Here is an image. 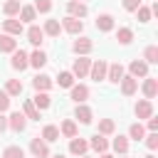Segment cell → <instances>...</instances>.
<instances>
[{
	"label": "cell",
	"instance_id": "8d00e7d4",
	"mask_svg": "<svg viewBox=\"0 0 158 158\" xmlns=\"http://www.w3.org/2000/svg\"><path fill=\"white\" fill-rule=\"evenodd\" d=\"M2 158H25V151L20 146H7L2 151Z\"/></svg>",
	"mask_w": 158,
	"mask_h": 158
},
{
	"label": "cell",
	"instance_id": "8fae6325",
	"mask_svg": "<svg viewBox=\"0 0 158 158\" xmlns=\"http://www.w3.org/2000/svg\"><path fill=\"white\" fill-rule=\"evenodd\" d=\"M121 77H123V64L114 62V64H109V67H106V79H109L111 84H118V81H121Z\"/></svg>",
	"mask_w": 158,
	"mask_h": 158
},
{
	"label": "cell",
	"instance_id": "ab89813d",
	"mask_svg": "<svg viewBox=\"0 0 158 158\" xmlns=\"http://www.w3.org/2000/svg\"><path fill=\"white\" fill-rule=\"evenodd\" d=\"M37 12H49L52 10V0H35V5H32Z\"/></svg>",
	"mask_w": 158,
	"mask_h": 158
},
{
	"label": "cell",
	"instance_id": "7a4b0ae2",
	"mask_svg": "<svg viewBox=\"0 0 158 158\" xmlns=\"http://www.w3.org/2000/svg\"><path fill=\"white\" fill-rule=\"evenodd\" d=\"M10 67L17 69V72L27 69V67H30V54L22 52V49H15V52H12V59H10Z\"/></svg>",
	"mask_w": 158,
	"mask_h": 158
},
{
	"label": "cell",
	"instance_id": "d6986e66",
	"mask_svg": "<svg viewBox=\"0 0 158 158\" xmlns=\"http://www.w3.org/2000/svg\"><path fill=\"white\" fill-rule=\"evenodd\" d=\"M96 30H99V32H111V30H114V17H111L109 12L99 15V17H96Z\"/></svg>",
	"mask_w": 158,
	"mask_h": 158
},
{
	"label": "cell",
	"instance_id": "5b68a950",
	"mask_svg": "<svg viewBox=\"0 0 158 158\" xmlns=\"http://www.w3.org/2000/svg\"><path fill=\"white\" fill-rule=\"evenodd\" d=\"M62 30H67L69 35H79V32L84 30V22H81L79 17H72V15H67V17L62 20Z\"/></svg>",
	"mask_w": 158,
	"mask_h": 158
},
{
	"label": "cell",
	"instance_id": "ee69618b",
	"mask_svg": "<svg viewBox=\"0 0 158 158\" xmlns=\"http://www.w3.org/2000/svg\"><path fill=\"white\" fill-rule=\"evenodd\" d=\"M148 131H158V118H148Z\"/></svg>",
	"mask_w": 158,
	"mask_h": 158
},
{
	"label": "cell",
	"instance_id": "f546056e",
	"mask_svg": "<svg viewBox=\"0 0 158 158\" xmlns=\"http://www.w3.org/2000/svg\"><path fill=\"white\" fill-rule=\"evenodd\" d=\"M42 138H44L47 143L59 141V128H57V126H52V123H49V126H44V128H42Z\"/></svg>",
	"mask_w": 158,
	"mask_h": 158
},
{
	"label": "cell",
	"instance_id": "836d02e7",
	"mask_svg": "<svg viewBox=\"0 0 158 158\" xmlns=\"http://www.w3.org/2000/svg\"><path fill=\"white\" fill-rule=\"evenodd\" d=\"M114 128H116V123H114L111 118H101V121H99V133H101V136H111Z\"/></svg>",
	"mask_w": 158,
	"mask_h": 158
},
{
	"label": "cell",
	"instance_id": "2e32d148",
	"mask_svg": "<svg viewBox=\"0 0 158 158\" xmlns=\"http://www.w3.org/2000/svg\"><path fill=\"white\" fill-rule=\"evenodd\" d=\"M27 40H30L35 47H40V44L44 42V32H42V27H37V25H30V27H27Z\"/></svg>",
	"mask_w": 158,
	"mask_h": 158
},
{
	"label": "cell",
	"instance_id": "816d5d0a",
	"mask_svg": "<svg viewBox=\"0 0 158 158\" xmlns=\"http://www.w3.org/2000/svg\"><path fill=\"white\" fill-rule=\"evenodd\" d=\"M123 158H126V156H123Z\"/></svg>",
	"mask_w": 158,
	"mask_h": 158
},
{
	"label": "cell",
	"instance_id": "ac0fdd59",
	"mask_svg": "<svg viewBox=\"0 0 158 158\" xmlns=\"http://www.w3.org/2000/svg\"><path fill=\"white\" fill-rule=\"evenodd\" d=\"M74 116L79 118V123H91L94 121V114H91V109L89 106H84V104H77V111H74Z\"/></svg>",
	"mask_w": 158,
	"mask_h": 158
},
{
	"label": "cell",
	"instance_id": "bcb514c9",
	"mask_svg": "<svg viewBox=\"0 0 158 158\" xmlns=\"http://www.w3.org/2000/svg\"><path fill=\"white\" fill-rule=\"evenodd\" d=\"M99 158H114V156H111V153H106V151H104V153H99Z\"/></svg>",
	"mask_w": 158,
	"mask_h": 158
},
{
	"label": "cell",
	"instance_id": "cb8c5ba5",
	"mask_svg": "<svg viewBox=\"0 0 158 158\" xmlns=\"http://www.w3.org/2000/svg\"><path fill=\"white\" fill-rule=\"evenodd\" d=\"M22 114H25L30 121H40V109L32 104V99H27V101L22 104Z\"/></svg>",
	"mask_w": 158,
	"mask_h": 158
},
{
	"label": "cell",
	"instance_id": "1f68e13d",
	"mask_svg": "<svg viewBox=\"0 0 158 158\" xmlns=\"http://www.w3.org/2000/svg\"><path fill=\"white\" fill-rule=\"evenodd\" d=\"M116 40H118L121 44H131V40H133V30H131V27H118Z\"/></svg>",
	"mask_w": 158,
	"mask_h": 158
},
{
	"label": "cell",
	"instance_id": "c3c4849f",
	"mask_svg": "<svg viewBox=\"0 0 158 158\" xmlns=\"http://www.w3.org/2000/svg\"><path fill=\"white\" fill-rule=\"evenodd\" d=\"M79 158H89V156H86V153H84V156H79Z\"/></svg>",
	"mask_w": 158,
	"mask_h": 158
},
{
	"label": "cell",
	"instance_id": "4dcf8cb0",
	"mask_svg": "<svg viewBox=\"0 0 158 158\" xmlns=\"http://www.w3.org/2000/svg\"><path fill=\"white\" fill-rule=\"evenodd\" d=\"M111 146H114V151L121 153V156L128 153V138H126V136H116V138L111 141Z\"/></svg>",
	"mask_w": 158,
	"mask_h": 158
},
{
	"label": "cell",
	"instance_id": "60d3db41",
	"mask_svg": "<svg viewBox=\"0 0 158 158\" xmlns=\"http://www.w3.org/2000/svg\"><path fill=\"white\" fill-rule=\"evenodd\" d=\"M136 15H138V22H148L153 12H151V7H143V5H141V7L136 10Z\"/></svg>",
	"mask_w": 158,
	"mask_h": 158
},
{
	"label": "cell",
	"instance_id": "9c48e42d",
	"mask_svg": "<svg viewBox=\"0 0 158 158\" xmlns=\"http://www.w3.org/2000/svg\"><path fill=\"white\" fill-rule=\"evenodd\" d=\"M106 62L104 59H96V62H91V67H89V74H91V79L94 81H101V79H106Z\"/></svg>",
	"mask_w": 158,
	"mask_h": 158
},
{
	"label": "cell",
	"instance_id": "f35d334b",
	"mask_svg": "<svg viewBox=\"0 0 158 158\" xmlns=\"http://www.w3.org/2000/svg\"><path fill=\"white\" fill-rule=\"evenodd\" d=\"M143 138H146V146H148L151 151H156V148H158V131H151V133H148V136H143Z\"/></svg>",
	"mask_w": 158,
	"mask_h": 158
},
{
	"label": "cell",
	"instance_id": "681fc988",
	"mask_svg": "<svg viewBox=\"0 0 158 158\" xmlns=\"http://www.w3.org/2000/svg\"><path fill=\"white\" fill-rule=\"evenodd\" d=\"M146 158H156V156H146Z\"/></svg>",
	"mask_w": 158,
	"mask_h": 158
},
{
	"label": "cell",
	"instance_id": "f907efd6",
	"mask_svg": "<svg viewBox=\"0 0 158 158\" xmlns=\"http://www.w3.org/2000/svg\"><path fill=\"white\" fill-rule=\"evenodd\" d=\"M79 2H86V0H79Z\"/></svg>",
	"mask_w": 158,
	"mask_h": 158
},
{
	"label": "cell",
	"instance_id": "ba28073f",
	"mask_svg": "<svg viewBox=\"0 0 158 158\" xmlns=\"http://www.w3.org/2000/svg\"><path fill=\"white\" fill-rule=\"evenodd\" d=\"M67 12L72 15V17H86V12H89V7H86V2H79V0H69L67 2Z\"/></svg>",
	"mask_w": 158,
	"mask_h": 158
},
{
	"label": "cell",
	"instance_id": "4fadbf2b",
	"mask_svg": "<svg viewBox=\"0 0 158 158\" xmlns=\"http://www.w3.org/2000/svg\"><path fill=\"white\" fill-rule=\"evenodd\" d=\"M133 111H136L138 118H151V116H153V104H151V99H141Z\"/></svg>",
	"mask_w": 158,
	"mask_h": 158
},
{
	"label": "cell",
	"instance_id": "f1b7e54d",
	"mask_svg": "<svg viewBox=\"0 0 158 158\" xmlns=\"http://www.w3.org/2000/svg\"><path fill=\"white\" fill-rule=\"evenodd\" d=\"M17 15H20V22H32V20L37 17V10H35L32 5H22Z\"/></svg>",
	"mask_w": 158,
	"mask_h": 158
},
{
	"label": "cell",
	"instance_id": "7402d4cb",
	"mask_svg": "<svg viewBox=\"0 0 158 158\" xmlns=\"http://www.w3.org/2000/svg\"><path fill=\"white\" fill-rule=\"evenodd\" d=\"M89 148H94L96 153H104V151L109 148V141H106L101 133H96V136H91V138H89Z\"/></svg>",
	"mask_w": 158,
	"mask_h": 158
},
{
	"label": "cell",
	"instance_id": "e0dca14e",
	"mask_svg": "<svg viewBox=\"0 0 158 158\" xmlns=\"http://www.w3.org/2000/svg\"><path fill=\"white\" fill-rule=\"evenodd\" d=\"M128 72H131V77H148V64L146 62H141V59H133L131 64H128Z\"/></svg>",
	"mask_w": 158,
	"mask_h": 158
},
{
	"label": "cell",
	"instance_id": "52a82bcc",
	"mask_svg": "<svg viewBox=\"0 0 158 158\" xmlns=\"http://www.w3.org/2000/svg\"><path fill=\"white\" fill-rule=\"evenodd\" d=\"M69 89H72L69 99H72L74 104H84V101L89 99V86H84V84H72Z\"/></svg>",
	"mask_w": 158,
	"mask_h": 158
},
{
	"label": "cell",
	"instance_id": "83f0119b",
	"mask_svg": "<svg viewBox=\"0 0 158 158\" xmlns=\"http://www.w3.org/2000/svg\"><path fill=\"white\" fill-rule=\"evenodd\" d=\"M59 133L67 136V138H74V136H77V123H74L72 118H64L62 126H59Z\"/></svg>",
	"mask_w": 158,
	"mask_h": 158
},
{
	"label": "cell",
	"instance_id": "7dc6e473",
	"mask_svg": "<svg viewBox=\"0 0 158 158\" xmlns=\"http://www.w3.org/2000/svg\"><path fill=\"white\" fill-rule=\"evenodd\" d=\"M52 158H64V156H62V153H57V156H52Z\"/></svg>",
	"mask_w": 158,
	"mask_h": 158
},
{
	"label": "cell",
	"instance_id": "f6af8a7d",
	"mask_svg": "<svg viewBox=\"0 0 158 158\" xmlns=\"http://www.w3.org/2000/svg\"><path fill=\"white\" fill-rule=\"evenodd\" d=\"M5 128H7V118H5V116H2V114H0V133H2V131H5Z\"/></svg>",
	"mask_w": 158,
	"mask_h": 158
},
{
	"label": "cell",
	"instance_id": "7c38bea8",
	"mask_svg": "<svg viewBox=\"0 0 158 158\" xmlns=\"http://www.w3.org/2000/svg\"><path fill=\"white\" fill-rule=\"evenodd\" d=\"M143 94H146V99H156V94H158V79L156 77H143Z\"/></svg>",
	"mask_w": 158,
	"mask_h": 158
},
{
	"label": "cell",
	"instance_id": "3957f363",
	"mask_svg": "<svg viewBox=\"0 0 158 158\" xmlns=\"http://www.w3.org/2000/svg\"><path fill=\"white\" fill-rule=\"evenodd\" d=\"M7 126H10L15 133H22V131L27 128V116H25V114H20V111H12V114H10V118H7Z\"/></svg>",
	"mask_w": 158,
	"mask_h": 158
},
{
	"label": "cell",
	"instance_id": "d4e9b609",
	"mask_svg": "<svg viewBox=\"0 0 158 158\" xmlns=\"http://www.w3.org/2000/svg\"><path fill=\"white\" fill-rule=\"evenodd\" d=\"M42 32H44V35H49V37H59V32H62L59 20H47V22H44V27H42Z\"/></svg>",
	"mask_w": 158,
	"mask_h": 158
},
{
	"label": "cell",
	"instance_id": "4316f807",
	"mask_svg": "<svg viewBox=\"0 0 158 158\" xmlns=\"http://www.w3.org/2000/svg\"><path fill=\"white\" fill-rule=\"evenodd\" d=\"M5 91H7V96H20L22 94V81L20 79H7L5 81Z\"/></svg>",
	"mask_w": 158,
	"mask_h": 158
},
{
	"label": "cell",
	"instance_id": "5bb4252c",
	"mask_svg": "<svg viewBox=\"0 0 158 158\" xmlns=\"http://www.w3.org/2000/svg\"><path fill=\"white\" fill-rule=\"evenodd\" d=\"M89 151V141H84V138H72L69 141V153H74V156H84Z\"/></svg>",
	"mask_w": 158,
	"mask_h": 158
},
{
	"label": "cell",
	"instance_id": "e575fe53",
	"mask_svg": "<svg viewBox=\"0 0 158 158\" xmlns=\"http://www.w3.org/2000/svg\"><path fill=\"white\" fill-rule=\"evenodd\" d=\"M20 7H22V5H20V0H7V2L2 5V12H5L7 17H12V15H17V12H20Z\"/></svg>",
	"mask_w": 158,
	"mask_h": 158
},
{
	"label": "cell",
	"instance_id": "b9f144b4",
	"mask_svg": "<svg viewBox=\"0 0 158 158\" xmlns=\"http://www.w3.org/2000/svg\"><path fill=\"white\" fill-rule=\"evenodd\" d=\"M121 2H123V10H128V12H136L141 7V0H121Z\"/></svg>",
	"mask_w": 158,
	"mask_h": 158
},
{
	"label": "cell",
	"instance_id": "7bdbcfd3",
	"mask_svg": "<svg viewBox=\"0 0 158 158\" xmlns=\"http://www.w3.org/2000/svg\"><path fill=\"white\" fill-rule=\"evenodd\" d=\"M7 109H10V96H7V91H0V114Z\"/></svg>",
	"mask_w": 158,
	"mask_h": 158
},
{
	"label": "cell",
	"instance_id": "277c9868",
	"mask_svg": "<svg viewBox=\"0 0 158 158\" xmlns=\"http://www.w3.org/2000/svg\"><path fill=\"white\" fill-rule=\"evenodd\" d=\"M30 151L35 153V158H47V156H49V143L37 136V138L30 141Z\"/></svg>",
	"mask_w": 158,
	"mask_h": 158
},
{
	"label": "cell",
	"instance_id": "74e56055",
	"mask_svg": "<svg viewBox=\"0 0 158 158\" xmlns=\"http://www.w3.org/2000/svg\"><path fill=\"white\" fill-rule=\"evenodd\" d=\"M128 136H131L133 141H143V136H146V128H143L141 123H133V126L128 128Z\"/></svg>",
	"mask_w": 158,
	"mask_h": 158
},
{
	"label": "cell",
	"instance_id": "6da1fadb",
	"mask_svg": "<svg viewBox=\"0 0 158 158\" xmlns=\"http://www.w3.org/2000/svg\"><path fill=\"white\" fill-rule=\"evenodd\" d=\"M89 67H91V59L84 54V57H79V59H74V64H72V74H74V79H84L86 74H89Z\"/></svg>",
	"mask_w": 158,
	"mask_h": 158
},
{
	"label": "cell",
	"instance_id": "d6a6232c",
	"mask_svg": "<svg viewBox=\"0 0 158 158\" xmlns=\"http://www.w3.org/2000/svg\"><path fill=\"white\" fill-rule=\"evenodd\" d=\"M57 84H59L62 89H69V86L74 84V74H72V72H59V77H57Z\"/></svg>",
	"mask_w": 158,
	"mask_h": 158
},
{
	"label": "cell",
	"instance_id": "d590c367",
	"mask_svg": "<svg viewBox=\"0 0 158 158\" xmlns=\"http://www.w3.org/2000/svg\"><path fill=\"white\" fill-rule=\"evenodd\" d=\"M143 59H146V64H158V47H146V52H143Z\"/></svg>",
	"mask_w": 158,
	"mask_h": 158
},
{
	"label": "cell",
	"instance_id": "9a60e30c",
	"mask_svg": "<svg viewBox=\"0 0 158 158\" xmlns=\"http://www.w3.org/2000/svg\"><path fill=\"white\" fill-rule=\"evenodd\" d=\"M2 30H5L7 35H12V37H15V35H22V30H25V27H22V22H20V20L7 17V20L2 22Z\"/></svg>",
	"mask_w": 158,
	"mask_h": 158
},
{
	"label": "cell",
	"instance_id": "603a6c76",
	"mask_svg": "<svg viewBox=\"0 0 158 158\" xmlns=\"http://www.w3.org/2000/svg\"><path fill=\"white\" fill-rule=\"evenodd\" d=\"M32 86H35L37 91H47V89L52 86V77H47V74H37V77L32 79Z\"/></svg>",
	"mask_w": 158,
	"mask_h": 158
},
{
	"label": "cell",
	"instance_id": "44dd1931",
	"mask_svg": "<svg viewBox=\"0 0 158 158\" xmlns=\"http://www.w3.org/2000/svg\"><path fill=\"white\" fill-rule=\"evenodd\" d=\"M32 104H35L40 111H44V109H49L52 99H49V94H47V91H37V94L32 96Z\"/></svg>",
	"mask_w": 158,
	"mask_h": 158
},
{
	"label": "cell",
	"instance_id": "8992f818",
	"mask_svg": "<svg viewBox=\"0 0 158 158\" xmlns=\"http://www.w3.org/2000/svg\"><path fill=\"white\" fill-rule=\"evenodd\" d=\"M91 49H94V42H91L89 37H79V40H74V44H72V52H74V54H79V57L89 54Z\"/></svg>",
	"mask_w": 158,
	"mask_h": 158
},
{
	"label": "cell",
	"instance_id": "ffe728a7",
	"mask_svg": "<svg viewBox=\"0 0 158 158\" xmlns=\"http://www.w3.org/2000/svg\"><path fill=\"white\" fill-rule=\"evenodd\" d=\"M15 49H17V40H15L12 35H7V32L0 35V52H10V54H12Z\"/></svg>",
	"mask_w": 158,
	"mask_h": 158
},
{
	"label": "cell",
	"instance_id": "30bf717a",
	"mask_svg": "<svg viewBox=\"0 0 158 158\" xmlns=\"http://www.w3.org/2000/svg\"><path fill=\"white\" fill-rule=\"evenodd\" d=\"M136 89H138V79L136 77H121V94L123 96H133L136 94Z\"/></svg>",
	"mask_w": 158,
	"mask_h": 158
},
{
	"label": "cell",
	"instance_id": "484cf974",
	"mask_svg": "<svg viewBox=\"0 0 158 158\" xmlns=\"http://www.w3.org/2000/svg\"><path fill=\"white\" fill-rule=\"evenodd\" d=\"M44 64H47V54H44L42 49H35V52L30 54V67L40 69V67H44Z\"/></svg>",
	"mask_w": 158,
	"mask_h": 158
}]
</instances>
